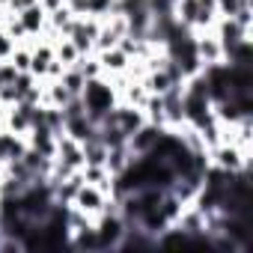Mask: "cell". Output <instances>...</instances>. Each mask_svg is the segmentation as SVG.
<instances>
[{
	"label": "cell",
	"instance_id": "8fae6325",
	"mask_svg": "<svg viewBox=\"0 0 253 253\" xmlns=\"http://www.w3.org/2000/svg\"><path fill=\"white\" fill-rule=\"evenodd\" d=\"M60 84L72 92V95H81V89H84V84H86V78L81 75V69L78 66H69V69H63V75H60Z\"/></svg>",
	"mask_w": 253,
	"mask_h": 253
},
{
	"label": "cell",
	"instance_id": "4fadbf2b",
	"mask_svg": "<svg viewBox=\"0 0 253 253\" xmlns=\"http://www.w3.org/2000/svg\"><path fill=\"white\" fill-rule=\"evenodd\" d=\"M78 69H81V75H84L86 81H92V78H101V75H104V72H101V63H98V57H95V54H81Z\"/></svg>",
	"mask_w": 253,
	"mask_h": 253
},
{
	"label": "cell",
	"instance_id": "52a82bcc",
	"mask_svg": "<svg viewBox=\"0 0 253 253\" xmlns=\"http://www.w3.org/2000/svg\"><path fill=\"white\" fill-rule=\"evenodd\" d=\"M131 161V152H128V146L125 143H119V146H107V158H104V167L110 170V176H116L125 164Z\"/></svg>",
	"mask_w": 253,
	"mask_h": 253
},
{
	"label": "cell",
	"instance_id": "6da1fadb",
	"mask_svg": "<svg viewBox=\"0 0 253 253\" xmlns=\"http://www.w3.org/2000/svg\"><path fill=\"white\" fill-rule=\"evenodd\" d=\"M81 101H84L86 116L98 125V122L116 107V89H113V84L101 75V78H92V81L84 84V89H81Z\"/></svg>",
	"mask_w": 253,
	"mask_h": 253
},
{
	"label": "cell",
	"instance_id": "5b68a950",
	"mask_svg": "<svg viewBox=\"0 0 253 253\" xmlns=\"http://www.w3.org/2000/svg\"><path fill=\"white\" fill-rule=\"evenodd\" d=\"M15 15L21 18V24H24L27 36H39V33H42V27L48 24V12L42 9V3H33V6H27V9H21V12H15Z\"/></svg>",
	"mask_w": 253,
	"mask_h": 253
},
{
	"label": "cell",
	"instance_id": "2e32d148",
	"mask_svg": "<svg viewBox=\"0 0 253 253\" xmlns=\"http://www.w3.org/2000/svg\"><path fill=\"white\" fill-rule=\"evenodd\" d=\"M33 3H39V0H9V12H21V9L33 6Z\"/></svg>",
	"mask_w": 253,
	"mask_h": 253
},
{
	"label": "cell",
	"instance_id": "8992f818",
	"mask_svg": "<svg viewBox=\"0 0 253 253\" xmlns=\"http://www.w3.org/2000/svg\"><path fill=\"white\" fill-rule=\"evenodd\" d=\"M95 57H98V63H101V72H104V75H119V72H128V66H131V60L125 57L119 48L98 51Z\"/></svg>",
	"mask_w": 253,
	"mask_h": 253
},
{
	"label": "cell",
	"instance_id": "277c9868",
	"mask_svg": "<svg viewBox=\"0 0 253 253\" xmlns=\"http://www.w3.org/2000/svg\"><path fill=\"white\" fill-rule=\"evenodd\" d=\"M104 194L95 188V185H81L78 188V194H75V200L69 203V206H75V209H81V211H86L89 217H98V211H101V206H104Z\"/></svg>",
	"mask_w": 253,
	"mask_h": 253
},
{
	"label": "cell",
	"instance_id": "7a4b0ae2",
	"mask_svg": "<svg viewBox=\"0 0 253 253\" xmlns=\"http://www.w3.org/2000/svg\"><path fill=\"white\" fill-rule=\"evenodd\" d=\"M194 48H197V57H200L203 69H206V66L223 63V45H220V39H217L211 30L197 33V36H194Z\"/></svg>",
	"mask_w": 253,
	"mask_h": 253
},
{
	"label": "cell",
	"instance_id": "9a60e30c",
	"mask_svg": "<svg viewBox=\"0 0 253 253\" xmlns=\"http://www.w3.org/2000/svg\"><path fill=\"white\" fill-rule=\"evenodd\" d=\"M63 69H66V66H63L60 60H51V63H48V69H45V78H42V81H60Z\"/></svg>",
	"mask_w": 253,
	"mask_h": 253
},
{
	"label": "cell",
	"instance_id": "7c38bea8",
	"mask_svg": "<svg viewBox=\"0 0 253 253\" xmlns=\"http://www.w3.org/2000/svg\"><path fill=\"white\" fill-rule=\"evenodd\" d=\"M6 60L15 66V72H30V45L27 42H18Z\"/></svg>",
	"mask_w": 253,
	"mask_h": 253
},
{
	"label": "cell",
	"instance_id": "30bf717a",
	"mask_svg": "<svg viewBox=\"0 0 253 253\" xmlns=\"http://www.w3.org/2000/svg\"><path fill=\"white\" fill-rule=\"evenodd\" d=\"M81 146H84V164H104V158H107V146H104L98 137L84 140Z\"/></svg>",
	"mask_w": 253,
	"mask_h": 253
},
{
	"label": "cell",
	"instance_id": "9c48e42d",
	"mask_svg": "<svg viewBox=\"0 0 253 253\" xmlns=\"http://www.w3.org/2000/svg\"><path fill=\"white\" fill-rule=\"evenodd\" d=\"M72 21H75V12L63 3V6H57V9H51L48 12V24L54 27V30H60L63 36L69 33V27H72Z\"/></svg>",
	"mask_w": 253,
	"mask_h": 253
},
{
	"label": "cell",
	"instance_id": "3957f363",
	"mask_svg": "<svg viewBox=\"0 0 253 253\" xmlns=\"http://www.w3.org/2000/svg\"><path fill=\"white\" fill-rule=\"evenodd\" d=\"M54 161H60V164H66L69 170H81L84 167V146L75 140V137H69L66 131L63 134H57V146H54Z\"/></svg>",
	"mask_w": 253,
	"mask_h": 253
},
{
	"label": "cell",
	"instance_id": "5bb4252c",
	"mask_svg": "<svg viewBox=\"0 0 253 253\" xmlns=\"http://www.w3.org/2000/svg\"><path fill=\"white\" fill-rule=\"evenodd\" d=\"M214 3H217V15H223V18H232L241 9L238 0H214Z\"/></svg>",
	"mask_w": 253,
	"mask_h": 253
},
{
	"label": "cell",
	"instance_id": "ba28073f",
	"mask_svg": "<svg viewBox=\"0 0 253 253\" xmlns=\"http://www.w3.org/2000/svg\"><path fill=\"white\" fill-rule=\"evenodd\" d=\"M54 60H60V63L69 69V66H78V60H81V51L72 45V39L60 36V39L54 42Z\"/></svg>",
	"mask_w": 253,
	"mask_h": 253
}]
</instances>
